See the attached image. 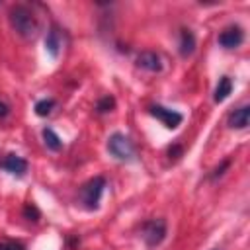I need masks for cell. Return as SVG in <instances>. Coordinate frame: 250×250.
I'll return each mask as SVG.
<instances>
[{"label": "cell", "mask_w": 250, "mask_h": 250, "mask_svg": "<svg viewBox=\"0 0 250 250\" xmlns=\"http://www.w3.org/2000/svg\"><path fill=\"white\" fill-rule=\"evenodd\" d=\"M10 23L23 39H33L39 31V23L27 6H14L10 10Z\"/></svg>", "instance_id": "1"}, {"label": "cell", "mask_w": 250, "mask_h": 250, "mask_svg": "<svg viewBox=\"0 0 250 250\" xmlns=\"http://www.w3.org/2000/svg\"><path fill=\"white\" fill-rule=\"evenodd\" d=\"M104 189H105V178L104 176H94L92 180H88L80 189V199H82L84 207L90 211L98 209Z\"/></svg>", "instance_id": "2"}, {"label": "cell", "mask_w": 250, "mask_h": 250, "mask_svg": "<svg viewBox=\"0 0 250 250\" xmlns=\"http://www.w3.org/2000/svg\"><path fill=\"white\" fill-rule=\"evenodd\" d=\"M107 150L111 156H115L121 162H129L135 156V146H133L131 139L125 137L123 133H113L107 139Z\"/></svg>", "instance_id": "3"}, {"label": "cell", "mask_w": 250, "mask_h": 250, "mask_svg": "<svg viewBox=\"0 0 250 250\" xmlns=\"http://www.w3.org/2000/svg\"><path fill=\"white\" fill-rule=\"evenodd\" d=\"M143 238L146 246L154 248L166 238V221L164 219H150L143 225Z\"/></svg>", "instance_id": "4"}, {"label": "cell", "mask_w": 250, "mask_h": 250, "mask_svg": "<svg viewBox=\"0 0 250 250\" xmlns=\"http://www.w3.org/2000/svg\"><path fill=\"white\" fill-rule=\"evenodd\" d=\"M150 115L156 117L158 121H162V125L168 127V129H176L182 123V119H184V115L180 111L164 107V105H152L150 107Z\"/></svg>", "instance_id": "5"}, {"label": "cell", "mask_w": 250, "mask_h": 250, "mask_svg": "<svg viewBox=\"0 0 250 250\" xmlns=\"http://www.w3.org/2000/svg\"><path fill=\"white\" fill-rule=\"evenodd\" d=\"M244 41V31L240 25H229L219 33V45L225 49H236Z\"/></svg>", "instance_id": "6"}, {"label": "cell", "mask_w": 250, "mask_h": 250, "mask_svg": "<svg viewBox=\"0 0 250 250\" xmlns=\"http://www.w3.org/2000/svg\"><path fill=\"white\" fill-rule=\"evenodd\" d=\"M137 66L150 70V72H160L162 70V61L154 51H143L137 57Z\"/></svg>", "instance_id": "7"}, {"label": "cell", "mask_w": 250, "mask_h": 250, "mask_svg": "<svg viewBox=\"0 0 250 250\" xmlns=\"http://www.w3.org/2000/svg\"><path fill=\"white\" fill-rule=\"evenodd\" d=\"M250 121V105H240L234 111H230L227 123L230 129H246Z\"/></svg>", "instance_id": "8"}, {"label": "cell", "mask_w": 250, "mask_h": 250, "mask_svg": "<svg viewBox=\"0 0 250 250\" xmlns=\"http://www.w3.org/2000/svg\"><path fill=\"white\" fill-rule=\"evenodd\" d=\"M2 168L10 174H16V176H23L27 172V160L18 156V154H8L2 162Z\"/></svg>", "instance_id": "9"}, {"label": "cell", "mask_w": 250, "mask_h": 250, "mask_svg": "<svg viewBox=\"0 0 250 250\" xmlns=\"http://www.w3.org/2000/svg\"><path fill=\"white\" fill-rule=\"evenodd\" d=\"M193 49H195V35L189 29H182L180 31V55L189 57Z\"/></svg>", "instance_id": "10"}, {"label": "cell", "mask_w": 250, "mask_h": 250, "mask_svg": "<svg viewBox=\"0 0 250 250\" xmlns=\"http://www.w3.org/2000/svg\"><path fill=\"white\" fill-rule=\"evenodd\" d=\"M230 92H232V80H230L229 76H221V78H219V84H217V88H215L213 100H215L217 104H221V102H225V100L230 96Z\"/></svg>", "instance_id": "11"}, {"label": "cell", "mask_w": 250, "mask_h": 250, "mask_svg": "<svg viewBox=\"0 0 250 250\" xmlns=\"http://www.w3.org/2000/svg\"><path fill=\"white\" fill-rule=\"evenodd\" d=\"M45 49H47V53H49L53 59H57V57H59L61 37H59V31H57L55 27L47 31V37H45Z\"/></svg>", "instance_id": "12"}, {"label": "cell", "mask_w": 250, "mask_h": 250, "mask_svg": "<svg viewBox=\"0 0 250 250\" xmlns=\"http://www.w3.org/2000/svg\"><path fill=\"white\" fill-rule=\"evenodd\" d=\"M43 141H45L47 148H51V150H59V148L62 146L61 137H59L53 129H49V127H45V129H43Z\"/></svg>", "instance_id": "13"}, {"label": "cell", "mask_w": 250, "mask_h": 250, "mask_svg": "<svg viewBox=\"0 0 250 250\" xmlns=\"http://www.w3.org/2000/svg\"><path fill=\"white\" fill-rule=\"evenodd\" d=\"M53 107H55V102H53V100H39V102L35 104V113H37L39 117H47V115L53 111Z\"/></svg>", "instance_id": "14"}, {"label": "cell", "mask_w": 250, "mask_h": 250, "mask_svg": "<svg viewBox=\"0 0 250 250\" xmlns=\"http://www.w3.org/2000/svg\"><path fill=\"white\" fill-rule=\"evenodd\" d=\"M113 107H115V100H113V96H104V98H100L98 104H96L98 113H107V111H111Z\"/></svg>", "instance_id": "15"}, {"label": "cell", "mask_w": 250, "mask_h": 250, "mask_svg": "<svg viewBox=\"0 0 250 250\" xmlns=\"http://www.w3.org/2000/svg\"><path fill=\"white\" fill-rule=\"evenodd\" d=\"M23 217L27 219V221H39V217H41V213H39V209L33 205V203H25L23 205Z\"/></svg>", "instance_id": "16"}, {"label": "cell", "mask_w": 250, "mask_h": 250, "mask_svg": "<svg viewBox=\"0 0 250 250\" xmlns=\"http://www.w3.org/2000/svg\"><path fill=\"white\" fill-rule=\"evenodd\" d=\"M0 250H25V246L16 240H4L0 242Z\"/></svg>", "instance_id": "17"}, {"label": "cell", "mask_w": 250, "mask_h": 250, "mask_svg": "<svg viewBox=\"0 0 250 250\" xmlns=\"http://www.w3.org/2000/svg\"><path fill=\"white\" fill-rule=\"evenodd\" d=\"M229 164H230V162H229V160H225V162H223V164H221V166H219V168L215 170V174H213V178H217V176H221V174H223V170H225V168H229Z\"/></svg>", "instance_id": "18"}, {"label": "cell", "mask_w": 250, "mask_h": 250, "mask_svg": "<svg viewBox=\"0 0 250 250\" xmlns=\"http://www.w3.org/2000/svg\"><path fill=\"white\" fill-rule=\"evenodd\" d=\"M8 113H10V107H8L4 102H0V119H2V117H6Z\"/></svg>", "instance_id": "19"}, {"label": "cell", "mask_w": 250, "mask_h": 250, "mask_svg": "<svg viewBox=\"0 0 250 250\" xmlns=\"http://www.w3.org/2000/svg\"><path fill=\"white\" fill-rule=\"evenodd\" d=\"M180 152H182V148H180L178 145H176V146H170V148H168V154H170V156H172V154H180Z\"/></svg>", "instance_id": "20"}, {"label": "cell", "mask_w": 250, "mask_h": 250, "mask_svg": "<svg viewBox=\"0 0 250 250\" xmlns=\"http://www.w3.org/2000/svg\"><path fill=\"white\" fill-rule=\"evenodd\" d=\"M215 250H219V248H215Z\"/></svg>", "instance_id": "21"}]
</instances>
